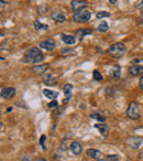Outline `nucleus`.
Segmentation results:
<instances>
[{
  "mask_svg": "<svg viewBox=\"0 0 143 161\" xmlns=\"http://www.w3.org/2000/svg\"><path fill=\"white\" fill-rule=\"evenodd\" d=\"M43 58H44V55L40 51V49L31 48L26 52L24 56L21 58V62L22 63H26V64H34V63L42 62Z\"/></svg>",
  "mask_w": 143,
  "mask_h": 161,
  "instance_id": "1",
  "label": "nucleus"
},
{
  "mask_svg": "<svg viewBox=\"0 0 143 161\" xmlns=\"http://www.w3.org/2000/svg\"><path fill=\"white\" fill-rule=\"evenodd\" d=\"M126 52H127V46L123 43H121V42H118V43L112 44L108 50L109 54L111 55L112 58H122L126 54Z\"/></svg>",
  "mask_w": 143,
  "mask_h": 161,
  "instance_id": "2",
  "label": "nucleus"
},
{
  "mask_svg": "<svg viewBox=\"0 0 143 161\" xmlns=\"http://www.w3.org/2000/svg\"><path fill=\"white\" fill-rule=\"evenodd\" d=\"M140 107L138 105V103L135 102H131L129 104V106H128V109H127V116L128 118H130L132 120H137L140 118Z\"/></svg>",
  "mask_w": 143,
  "mask_h": 161,
  "instance_id": "3",
  "label": "nucleus"
},
{
  "mask_svg": "<svg viewBox=\"0 0 143 161\" xmlns=\"http://www.w3.org/2000/svg\"><path fill=\"white\" fill-rule=\"evenodd\" d=\"M92 18V13L87 10H80L78 12H75L73 16V21L77 23H86L88 22Z\"/></svg>",
  "mask_w": 143,
  "mask_h": 161,
  "instance_id": "4",
  "label": "nucleus"
},
{
  "mask_svg": "<svg viewBox=\"0 0 143 161\" xmlns=\"http://www.w3.org/2000/svg\"><path fill=\"white\" fill-rule=\"evenodd\" d=\"M40 48L43 49V50H46V51H53L55 48H56V42L54 39H48L44 40V41L40 42Z\"/></svg>",
  "mask_w": 143,
  "mask_h": 161,
  "instance_id": "5",
  "label": "nucleus"
},
{
  "mask_svg": "<svg viewBox=\"0 0 143 161\" xmlns=\"http://www.w3.org/2000/svg\"><path fill=\"white\" fill-rule=\"evenodd\" d=\"M14 95H16V88H13V87H3L0 92V96L3 99H10Z\"/></svg>",
  "mask_w": 143,
  "mask_h": 161,
  "instance_id": "6",
  "label": "nucleus"
},
{
  "mask_svg": "<svg viewBox=\"0 0 143 161\" xmlns=\"http://www.w3.org/2000/svg\"><path fill=\"white\" fill-rule=\"evenodd\" d=\"M70 7H72L74 12H78L80 10H84V8L88 7V3L86 1H83V0H72Z\"/></svg>",
  "mask_w": 143,
  "mask_h": 161,
  "instance_id": "7",
  "label": "nucleus"
},
{
  "mask_svg": "<svg viewBox=\"0 0 143 161\" xmlns=\"http://www.w3.org/2000/svg\"><path fill=\"white\" fill-rule=\"evenodd\" d=\"M51 19H53L54 21H56V22L64 23L66 21V16H65L62 11H60V10H54V11H52V13H51Z\"/></svg>",
  "mask_w": 143,
  "mask_h": 161,
  "instance_id": "8",
  "label": "nucleus"
},
{
  "mask_svg": "<svg viewBox=\"0 0 143 161\" xmlns=\"http://www.w3.org/2000/svg\"><path fill=\"white\" fill-rule=\"evenodd\" d=\"M143 142V139L141 137H130V138L127 140V144L128 146H130L131 148L133 149H138L142 145Z\"/></svg>",
  "mask_w": 143,
  "mask_h": 161,
  "instance_id": "9",
  "label": "nucleus"
},
{
  "mask_svg": "<svg viewBox=\"0 0 143 161\" xmlns=\"http://www.w3.org/2000/svg\"><path fill=\"white\" fill-rule=\"evenodd\" d=\"M70 150L74 156H79L82 153V151H83V147H82V145L78 141H74L70 145Z\"/></svg>",
  "mask_w": 143,
  "mask_h": 161,
  "instance_id": "10",
  "label": "nucleus"
},
{
  "mask_svg": "<svg viewBox=\"0 0 143 161\" xmlns=\"http://www.w3.org/2000/svg\"><path fill=\"white\" fill-rule=\"evenodd\" d=\"M42 80H43V83H44L45 85H48V86H53V85H55V84L57 83L56 78H55L52 74H48V73L44 74Z\"/></svg>",
  "mask_w": 143,
  "mask_h": 161,
  "instance_id": "11",
  "label": "nucleus"
},
{
  "mask_svg": "<svg viewBox=\"0 0 143 161\" xmlns=\"http://www.w3.org/2000/svg\"><path fill=\"white\" fill-rule=\"evenodd\" d=\"M129 72L133 76H140V75H143V66H141V65H132V66L129 68Z\"/></svg>",
  "mask_w": 143,
  "mask_h": 161,
  "instance_id": "12",
  "label": "nucleus"
},
{
  "mask_svg": "<svg viewBox=\"0 0 143 161\" xmlns=\"http://www.w3.org/2000/svg\"><path fill=\"white\" fill-rule=\"evenodd\" d=\"M61 38H62V41L67 45H73L76 43V36H70V34H65V33H63V34L61 36Z\"/></svg>",
  "mask_w": 143,
  "mask_h": 161,
  "instance_id": "13",
  "label": "nucleus"
},
{
  "mask_svg": "<svg viewBox=\"0 0 143 161\" xmlns=\"http://www.w3.org/2000/svg\"><path fill=\"white\" fill-rule=\"evenodd\" d=\"M86 153H87L88 157H90V158H92V159H96V160H99V159H101V157H102L101 152L99 151L98 149L90 148L86 151Z\"/></svg>",
  "mask_w": 143,
  "mask_h": 161,
  "instance_id": "14",
  "label": "nucleus"
},
{
  "mask_svg": "<svg viewBox=\"0 0 143 161\" xmlns=\"http://www.w3.org/2000/svg\"><path fill=\"white\" fill-rule=\"evenodd\" d=\"M109 75L113 80H119L121 75V68L119 65H114L113 68L110 70V72H109Z\"/></svg>",
  "mask_w": 143,
  "mask_h": 161,
  "instance_id": "15",
  "label": "nucleus"
},
{
  "mask_svg": "<svg viewBox=\"0 0 143 161\" xmlns=\"http://www.w3.org/2000/svg\"><path fill=\"white\" fill-rule=\"evenodd\" d=\"M73 85L72 84H66L65 86L63 87V90H64V94H65V96H66V99L64 100V103H66L68 100L72 98V92H73Z\"/></svg>",
  "mask_w": 143,
  "mask_h": 161,
  "instance_id": "16",
  "label": "nucleus"
},
{
  "mask_svg": "<svg viewBox=\"0 0 143 161\" xmlns=\"http://www.w3.org/2000/svg\"><path fill=\"white\" fill-rule=\"evenodd\" d=\"M95 128H97L100 131V134H101L104 137H107L109 134V131H110V128H109L107 125H104V124H96L95 125Z\"/></svg>",
  "mask_w": 143,
  "mask_h": 161,
  "instance_id": "17",
  "label": "nucleus"
},
{
  "mask_svg": "<svg viewBox=\"0 0 143 161\" xmlns=\"http://www.w3.org/2000/svg\"><path fill=\"white\" fill-rule=\"evenodd\" d=\"M88 34H92V30L90 29H79L77 30L76 32V36L79 38V40H83L86 36H88Z\"/></svg>",
  "mask_w": 143,
  "mask_h": 161,
  "instance_id": "18",
  "label": "nucleus"
},
{
  "mask_svg": "<svg viewBox=\"0 0 143 161\" xmlns=\"http://www.w3.org/2000/svg\"><path fill=\"white\" fill-rule=\"evenodd\" d=\"M48 68V64L35 65V66L32 68V71L34 72V73H38V74H42V73H44Z\"/></svg>",
  "mask_w": 143,
  "mask_h": 161,
  "instance_id": "19",
  "label": "nucleus"
},
{
  "mask_svg": "<svg viewBox=\"0 0 143 161\" xmlns=\"http://www.w3.org/2000/svg\"><path fill=\"white\" fill-rule=\"evenodd\" d=\"M43 95H44L46 98H50V99L54 100L57 96H58V93L54 92V90H43Z\"/></svg>",
  "mask_w": 143,
  "mask_h": 161,
  "instance_id": "20",
  "label": "nucleus"
},
{
  "mask_svg": "<svg viewBox=\"0 0 143 161\" xmlns=\"http://www.w3.org/2000/svg\"><path fill=\"white\" fill-rule=\"evenodd\" d=\"M33 26L36 30H48V24H44V23H42L40 20H35L34 23H33Z\"/></svg>",
  "mask_w": 143,
  "mask_h": 161,
  "instance_id": "21",
  "label": "nucleus"
},
{
  "mask_svg": "<svg viewBox=\"0 0 143 161\" xmlns=\"http://www.w3.org/2000/svg\"><path fill=\"white\" fill-rule=\"evenodd\" d=\"M90 118L98 120V122H106V117L102 116L101 114H99V113H92V114H90Z\"/></svg>",
  "mask_w": 143,
  "mask_h": 161,
  "instance_id": "22",
  "label": "nucleus"
},
{
  "mask_svg": "<svg viewBox=\"0 0 143 161\" xmlns=\"http://www.w3.org/2000/svg\"><path fill=\"white\" fill-rule=\"evenodd\" d=\"M99 31V32H101V33H104V32H107L109 30V26H108V23L106 22V21H102L100 24L98 26V29H97Z\"/></svg>",
  "mask_w": 143,
  "mask_h": 161,
  "instance_id": "23",
  "label": "nucleus"
},
{
  "mask_svg": "<svg viewBox=\"0 0 143 161\" xmlns=\"http://www.w3.org/2000/svg\"><path fill=\"white\" fill-rule=\"evenodd\" d=\"M92 77H94V80H97V82H101L102 80V75L99 73V71H97V70H95V71L92 72Z\"/></svg>",
  "mask_w": 143,
  "mask_h": 161,
  "instance_id": "24",
  "label": "nucleus"
},
{
  "mask_svg": "<svg viewBox=\"0 0 143 161\" xmlns=\"http://www.w3.org/2000/svg\"><path fill=\"white\" fill-rule=\"evenodd\" d=\"M106 17H110V13L106 12V11H100V12L96 13V18L97 19H102V18H106Z\"/></svg>",
  "mask_w": 143,
  "mask_h": 161,
  "instance_id": "25",
  "label": "nucleus"
},
{
  "mask_svg": "<svg viewBox=\"0 0 143 161\" xmlns=\"http://www.w3.org/2000/svg\"><path fill=\"white\" fill-rule=\"evenodd\" d=\"M45 139H46V136H45V135L41 136V138H40V145L42 146V148H43V150H46V148H45V145H44Z\"/></svg>",
  "mask_w": 143,
  "mask_h": 161,
  "instance_id": "26",
  "label": "nucleus"
},
{
  "mask_svg": "<svg viewBox=\"0 0 143 161\" xmlns=\"http://www.w3.org/2000/svg\"><path fill=\"white\" fill-rule=\"evenodd\" d=\"M48 108H56V107H58V103L56 100H52L51 103H48Z\"/></svg>",
  "mask_w": 143,
  "mask_h": 161,
  "instance_id": "27",
  "label": "nucleus"
},
{
  "mask_svg": "<svg viewBox=\"0 0 143 161\" xmlns=\"http://www.w3.org/2000/svg\"><path fill=\"white\" fill-rule=\"evenodd\" d=\"M135 7H137V8H139V9H142V8H143V0H139V1H137V3H135Z\"/></svg>",
  "mask_w": 143,
  "mask_h": 161,
  "instance_id": "28",
  "label": "nucleus"
},
{
  "mask_svg": "<svg viewBox=\"0 0 143 161\" xmlns=\"http://www.w3.org/2000/svg\"><path fill=\"white\" fill-rule=\"evenodd\" d=\"M107 159H109V160H111V161H117V160H119V157H118V156H108Z\"/></svg>",
  "mask_w": 143,
  "mask_h": 161,
  "instance_id": "29",
  "label": "nucleus"
},
{
  "mask_svg": "<svg viewBox=\"0 0 143 161\" xmlns=\"http://www.w3.org/2000/svg\"><path fill=\"white\" fill-rule=\"evenodd\" d=\"M139 85H140L141 90H143V75H142V76H141V78H140V82H139Z\"/></svg>",
  "mask_w": 143,
  "mask_h": 161,
  "instance_id": "30",
  "label": "nucleus"
},
{
  "mask_svg": "<svg viewBox=\"0 0 143 161\" xmlns=\"http://www.w3.org/2000/svg\"><path fill=\"white\" fill-rule=\"evenodd\" d=\"M73 51V50H70V49H63V50H62V53H67V52H72Z\"/></svg>",
  "mask_w": 143,
  "mask_h": 161,
  "instance_id": "31",
  "label": "nucleus"
},
{
  "mask_svg": "<svg viewBox=\"0 0 143 161\" xmlns=\"http://www.w3.org/2000/svg\"><path fill=\"white\" fill-rule=\"evenodd\" d=\"M0 1H1V9H2V8H3V5L6 6L7 2H6V1H5V0H0Z\"/></svg>",
  "mask_w": 143,
  "mask_h": 161,
  "instance_id": "32",
  "label": "nucleus"
},
{
  "mask_svg": "<svg viewBox=\"0 0 143 161\" xmlns=\"http://www.w3.org/2000/svg\"><path fill=\"white\" fill-rule=\"evenodd\" d=\"M117 1H118V0H109V2L111 3V5H116V3H117Z\"/></svg>",
  "mask_w": 143,
  "mask_h": 161,
  "instance_id": "33",
  "label": "nucleus"
},
{
  "mask_svg": "<svg viewBox=\"0 0 143 161\" xmlns=\"http://www.w3.org/2000/svg\"><path fill=\"white\" fill-rule=\"evenodd\" d=\"M35 161H48V160H45L44 158H40V159H38V160H35Z\"/></svg>",
  "mask_w": 143,
  "mask_h": 161,
  "instance_id": "34",
  "label": "nucleus"
},
{
  "mask_svg": "<svg viewBox=\"0 0 143 161\" xmlns=\"http://www.w3.org/2000/svg\"><path fill=\"white\" fill-rule=\"evenodd\" d=\"M98 161H110V160H109V159H107V158H106V159H99Z\"/></svg>",
  "mask_w": 143,
  "mask_h": 161,
  "instance_id": "35",
  "label": "nucleus"
},
{
  "mask_svg": "<svg viewBox=\"0 0 143 161\" xmlns=\"http://www.w3.org/2000/svg\"><path fill=\"white\" fill-rule=\"evenodd\" d=\"M11 110H12V108H11V107H9V108H8V109H7V112H8V113H10V112H11Z\"/></svg>",
  "mask_w": 143,
  "mask_h": 161,
  "instance_id": "36",
  "label": "nucleus"
}]
</instances>
